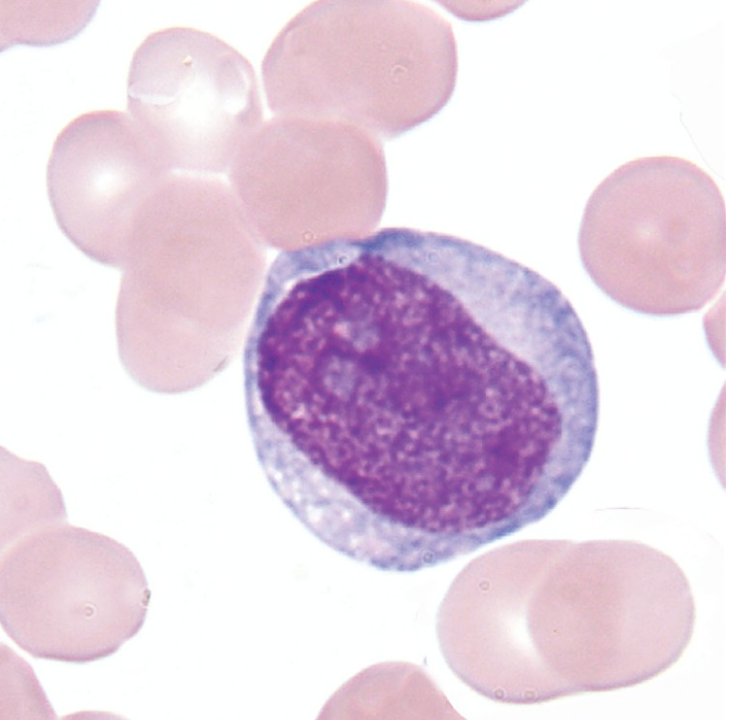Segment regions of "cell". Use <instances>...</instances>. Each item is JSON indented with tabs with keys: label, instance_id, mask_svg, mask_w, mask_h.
<instances>
[{
	"label": "cell",
	"instance_id": "5b68a950",
	"mask_svg": "<svg viewBox=\"0 0 742 720\" xmlns=\"http://www.w3.org/2000/svg\"><path fill=\"white\" fill-rule=\"evenodd\" d=\"M65 519L2 545L1 625L35 658L87 663L140 631L151 591L129 548Z\"/></svg>",
	"mask_w": 742,
	"mask_h": 720
},
{
	"label": "cell",
	"instance_id": "52a82bcc",
	"mask_svg": "<svg viewBox=\"0 0 742 720\" xmlns=\"http://www.w3.org/2000/svg\"><path fill=\"white\" fill-rule=\"evenodd\" d=\"M127 108L171 172L202 175L229 170L262 117L247 59L217 36L182 26L156 30L136 48Z\"/></svg>",
	"mask_w": 742,
	"mask_h": 720
},
{
	"label": "cell",
	"instance_id": "7a4b0ae2",
	"mask_svg": "<svg viewBox=\"0 0 742 720\" xmlns=\"http://www.w3.org/2000/svg\"><path fill=\"white\" fill-rule=\"evenodd\" d=\"M253 228L211 176L171 173L142 204L115 315L119 357L138 385L182 393L227 364L240 324L237 248Z\"/></svg>",
	"mask_w": 742,
	"mask_h": 720
},
{
	"label": "cell",
	"instance_id": "ba28073f",
	"mask_svg": "<svg viewBox=\"0 0 742 720\" xmlns=\"http://www.w3.org/2000/svg\"><path fill=\"white\" fill-rule=\"evenodd\" d=\"M170 172L129 114L96 110L58 133L46 184L66 237L94 261L122 268L134 218Z\"/></svg>",
	"mask_w": 742,
	"mask_h": 720
},
{
	"label": "cell",
	"instance_id": "8992f818",
	"mask_svg": "<svg viewBox=\"0 0 742 720\" xmlns=\"http://www.w3.org/2000/svg\"><path fill=\"white\" fill-rule=\"evenodd\" d=\"M229 175L253 226L277 239L330 232L363 236L385 205L379 139L338 121H267L241 147Z\"/></svg>",
	"mask_w": 742,
	"mask_h": 720
},
{
	"label": "cell",
	"instance_id": "3957f363",
	"mask_svg": "<svg viewBox=\"0 0 742 720\" xmlns=\"http://www.w3.org/2000/svg\"><path fill=\"white\" fill-rule=\"evenodd\" d=\"M457 50L449 23L409 1H318L292 18L263 63L271 110L395 138L450 99Z\"/></svg>",
	"mask_w": 742,
	"mask_h": 720
},
{
	"label": "cell",
	"instance_id": "277c9868",
	"mask_svg": "<svg viewBox=\"0 0 742 720\" xmlns=\"http://www.w3.org/2000/svg\"><path fill=\"white\" fill-rule=\"evenodd\" d=\"M578 246L591 280L619 305L653 316L698 311L725 279L724 197L686 158L630 160L590 195Z\"/></svg>",
	"mask_w": 742,
	"mask_h": 720
},
{
	"label": "cell",
	"instance_id": "6da1fadb",
	"mask_svg": "<svg viewBox=\"0 0 742 720\" xmlns=\"http://www.w3.org/2000/svg\"><path fill=\"white\" fill-rule=\"evenodd\" d=\"M506 363L472 308L402 263L381 318L310 400L307 453L355 523L432 527L468 515L505 459Z\"/></svg>",
	"mask_w": 742,
	"mask_h": 720
}]
</instances>
